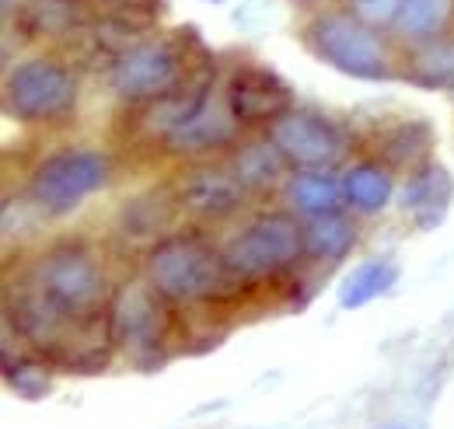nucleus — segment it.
<instances>
[{
  "label": "nucleus",
  "mask_w": 454,
  "mask_h": 429,
  "mask_svg": "<svg viewBox=\"0 0 454 429\" xmlns=\"http://www.w3.org/2000/svg\"><path fill=\"white\" fill-rule=\"evenodd\" d=\"M147 283L171 304H207L224 300L234 290V276L217 252L200 234H171L147 255Z\"/></svg>",
  "instance_id": "obj_1"
},
{
  "label": "nucleus",
  "mask_w": 454,
  "mask_h": 429,
  "mask_svg": "<svg viewBox=\"0 0 454 429\" xmlns=\"http://www.w3.org/2000/svg\"><path fill=\"white\" fill-rule=\"evenodd\" d=\"M207 66V59L189 56L185 39H147L119 53L113 66V88L119 98L133 105H151L182 91Z\"/></svg>",
  "instance_id": "obj_2"
},
{
  "label": "nucleus",
  "mask_w": 454,
  "mask_h": 429,
  "mask_svg": "<svg viewBox=\"0 0 454 429\" xmlns=\"http://www.w3.org/2000/svg\"><path fill=\"white\" fill-rule=\"evenodd\" d=\"M25 283L67 315H98L113 308L106 304V272L81 241L53 245L25 272Z\"/></svg>",
  "instance_id": "obj_3"
},
{
  "label": "nucleus",
  "mask_w": 454,
  "mask_h": 429,
  "mask_svg": "<svg viewBox=\"0 0 454 429\" xmlns=\"http://www.w3.org/2000/svg\"><path fill=\"white\" fill-rule=\"evenodd\" d=\"M304 252V227H297L290 216L270 214L248 223L238 238H231L224 248V262L231 276L241 283L255 279H273L294 266Z\"/></svg>",
  "instance_id": "obj_4"
},
{
  "label": "nucleus",
  "mask_w": 454,
  "mask_h": 429,
  "mask_svg": "<svg viewBox=\"0 0 454 429\" xmlns=\"http://www.w3.org/2000/svg\"><path fill=\"white\" fill-rule=\"evenodd\" d=\"M151 283H129L122 293L113 300V322H115V342L140 363L154 367L165 356V342L171 335L175 315Z\"/></svg>",
  "instance_id": "obj_5"
},
{
  "label": "nucleus",
  "mask_w": 454,
  "mask_h": 429,
  "mask_svg": "<svg viewBox=\"0 0 454 429\" xmlns=\"http://www.w3.org/2000/svg\"><path fill=\"white\" fill-rule=\"evenodd\" d=\"M311 46L346 77H360V81H388L392 77V63H388L385 46L353 14H322L311 25Z\"/></svg>",
  "instance_id": "obj_6"
},
{
  "label": "nucleus",
  "mask_w": 454,
  "mask_h": 429,
  "mask_svg": "<svg viewBox=\"0 0 454 429\" xmlns=\"http://www.w3.org/2000/svg\"><path fill=\"white\" fill-rule=\"evenodd\" d=\"M74 102H77L74 74L50 56L25 59L7 77V108L25 122L59 119L74 108Z\"/></svg>",
  "instance_id": "obj_7"
},
{
  "label": "nucleus",
  "mask_w": 454,
  "mask_h": 429,
  "mask_svg": "<svg viewBox=\"0 0 454 429\" xmlns=\"http://www.w3.org/2000/svg\"><path fill=\"white\" fill-rule=\"evenodd\" d=\"M109 182V161L95 151H59L35 168L28 196L46 214H67Z\"/></svg>",
  "instance_id": "obj_8"
},
{
  "label": "nucleus",
  "mask_w": 454,
  "mask_h": 429,
  "mask_svg": "<svg viewBox=\"0 0 454 429\" xmlns=\"http://www.w3.org/2000/svg\"><path fill=\"white\" fill-rule=\"evenodd\" d=\"M270 140L284 154V161L297 164L304 171L333 168L346 154V133L329 119L311 108H290L277 122H270Z\"/></svg>",
  "instance_id": "obj_9"
},
{
  "label": "nucleus",
  "mask_w": 454,
  "mask_h": 429,
  "mask_svg": "<svg viewBox=\"0 0 454 429\" xmlns=\"http://www.w3.org/2000/svg\"><path fill=\"white\" fill-rule=\"evenodd\" d=\"M227 108L238 122H277L294 108V91L280 74L266 66H238L227 84Z\"/></svg>",
  "instance_id": "obj_10"
},
{
  "label": "nucleus",
  "mask_w": 454,
  "mask_h": 429,
  "mask_svg": "<svg viewBox=\"0 0 454 429\" xmlns=\"http://www.w3.org/2000/svg\"><path fill=\"white\" fill-rule=\"evenodd\" d=\"M454 199V178L444 164H419L409 182H405V214L412 216V223L419 230H434L444 223V216L451 210Z\"/></svg>",
  "instance_id": "obj_11"
},
{
  "label": "nucleus",
  "mask_w": 454,
  "mask_h": 429,
  "mask_svg": "<svg viewBox=\"0 0 454 429\" xmlns=\"http://www.w3.org/2000/svg\"><path fill=\"white\" fill-rule=\"evenodd\" d=\"M234 133H238V119L231 115V108L207 102L192 119H185L175 133L165 136V151L182 154V158H200V154L227 147L234 140Z\"/></svg>",
  "instance_id": "obj_12"
},
{
  "label": "nucleus",
  "mask_w": 454,
  "mask_h": 429,
  "mask_svg": "<svg viewBox=\"0 0 454 429\" xmlns=\"http://www.w3.org/2000/svg\"><path fill=\"white\" fill-rule=\"evenodd\" d=\"M245 185L238 182L234 171L224 168H196L182 178L178 203L196 216H224L241 203Z\"/></svg>",
  "instance_id": "obj_13"
},
{
  "label": "nucleus",
  "mask_w": 454,
  "mask_h": 429,
  "mask_svg": "<svg viewBox=\"0 0 454 429\" xmlns=\"http://www.w3.org/2000/svg\"><path fill=\"white\" fill-rule=\"evenodd\" d=\"M342 199H346V189H342V182L329 168L301 171V175L290 182V203L308 216L336 214Z\"/></svg>",
  "instance_id": "obj_14"
},
{
  "label": "nucleus",
  "mask_w": 454,
  "mask_h": 429,
  "mask_svg": "<svg viewBox=\"0 0 454 429\" xmlns=\"http://www.w3.org/2000/svg\"><path fill=\"white\" fill-rule=\"evenodd\" d=\"M395 279H398V269L392 266V262H385V259L360 262V266H356L349 276H346V279H342L340 308H346V311H356V308H364V304L378 300L381 293H388V290L395 286Z\"/></svg>",
  "instance_id": "obj_15"
},
{
  "label": "nucleus",
  "mask_w": 454,
  "mask_h": 429,
  "mask_svg": "<svg viewBox=\"0 0 454 429\" xmlns=\"http://www.w3.org/2000/svg\"><path fill=\"white\" fill-rule=\"evenodd\" d=\"M356 241V227L340 214L311 216V223L304 227V252L318 262H336L342 259Z\"/></svg>",
  "instance_id": "obj_16"
},
{
  "label": "nucleus",
  "mask_w": 454,
  "mask_h": 429,
  "mask_svg": "<svg viewBox=\"0 0 454 429\" xmlns=\"http://www.w3.org/2000/svg\"><path fill=\"white\" fill-rule=\"evenodd\" d=\"M430 144H434V129L427 122H398L381 136L378 154L392 168H416L427 158Z\"/></svg>",
  "instance_id": "obj_17"
},
{
  "label": "nucleus",
  "mask_w": 454,
  "mask_h": 429,
  "mask_svg": "<svg viewBox=\"0 0 454 429\" xmlns=\"http://www.w3.org/2000/svg\"><path fill=\"white\" fill-rule=\"evenodd\" d=\"M280 168H284V154L277 151V144L273 140H255V144L238 151L231 171L238 175V182L245 189H266L280 178Z\"/></svg>",
  "instance_id": "obj_18"
},
{
  "label": "nucleus",
  "mask_w": 454,
  "mask_h": 429,
  "mask_svg": "<svg viewBox=\"0 0 454 429\" xmlns=\"http://www.w3.org/2000/svg\"><path fill=\"white\" fill-rule=\"evenodd\" d=\"M342 189H346V199H349L356 210L374 214V210L388 207V199H392V175H388L381 164H356V168L346 175Z\"/></svg>",
  "instance_id": "obj_19"
},
{
  "label": "nucleus",
  "mask_w": 454,
  "mask_h": 429,
  "mask_svg": "<svg viewBox=\"0 0 454 429\" xmlns=\"http://www.w3.org/2000/svg\"><path fill=\"white\" fill-rule=\"evenodd\" d=\"M454 0H402L395 14V32L409 39L437 35L451 21Z\"/></svg>",
  "instance_id": "obj_20"
},
{
  "label": "nucleus",
  "mask_w": 454,
  "mask_h": 429,
  "mask_svg": "<svg viewBox=\"0 0 454 429\" xmlns=\"http://www.w3.org/2000/svg\"><path fill=\"white\" fill-rule=\"evenodd\" d=\"M409 77L419 88H454V39L419 46L409 59Z\"/></svg>",
  "instance_id": "obj_21"
},
{
  "label": "nucleus",
  "mask_w": 454,
  "mask_h": 429,
  "mask_svg": "<svg viewBox=\"0 0 454 429\" xmlns=\"http://www.w3.org/2000/svg\"><path fill=\"white\" fill-rule=\"evenodd\" d=\"M25 25L35 35H59L84 25V0H32L25 7Z\"/></svg>",
  "instance_id": "obj_22"
},
{
  "label": "nucleus",
  "mask_w": 454,
  "mask_h": 429,
  "mask_svg": "<svg viewBox=\"0 0 454 429\" xmlns=\"http://www.w3.org/2000/svg\"><path fill=\"white\" fill-rule=\"evenodd\" d=\"M168 220H171V196L168 192H147L144 199H137L133 207H126V214H122V230H126V234L144 238V234L161 230Z\"/></svg>",
  "instance_id": "obj_23"
},
{
  "label": "nucleus",
  "mask_w": 454,
  "mask_h": 429,
  "mask_svg": "<svg viewBox=\"0 0 454 429\" xmlns=\"http://www.w3.org/2000/svg\"><path fill=\"white\" fill-rule=\"evenodd\" d=\"M4 380L21 398H43V394H50V374L35 360H14L7 353L4 356Z\"/></svg>",
  "instance_id": "obj_24"
},
{
  "label": "nucleus",
  "mask_w": 454,
  "mask_h": 429,
  "mask_svg": "<svg viewBox=\"0 0 454 429\" xmlns=\"http://www.w3.org/2000/svg\"><path fill=\"white\" fill-rule=\"evenodd\" d=\"M349 7L364 25H395L402 0H349Z\"/></svg>",
  "instance_id": "obj_25"
},
{
  "label": "nucleus",
  "mask_w": 454,
  "mask_h": 429,
  "mask_svg": "<svg viewBox=\"0 0 454 429\" xmlns=\"http://www.w3.org/2000/svg\"><path fill=\"white\" fill-rule=\"evenodd\" d=\"M109 4H115V7H151L154 0H109Z\"/></svg>",
  "instance_id": "obj_26"
}]
</instances>
